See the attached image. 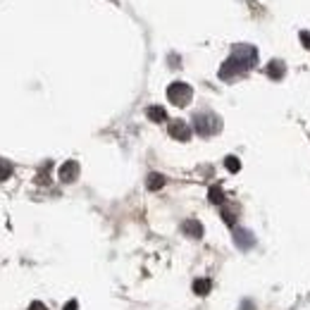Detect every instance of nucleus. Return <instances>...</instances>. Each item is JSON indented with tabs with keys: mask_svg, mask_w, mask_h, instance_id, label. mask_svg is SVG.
<instances>
[{
	"mask_svg": "<svg viewBox=\"0 0 310 310\" xmlns=\"http://www.w3.org/2000/svg\"><path fill=\"white\" fill-rule=\"evenodd\" d=\"M170 98H172L174 103L181 105L191 98V91H189V86H184V84H174L172 89H170Z\"/></svg>",
	"mask_w": 310,
	"mask_h": 310,
	"instance_id": "nucleus-1",
	"label": "nucleus"
},
{
	"mask_svg": "<svg viewBox=\"0 0 310 310\" xmlns=\"http://www.w3.org/2000/svg\"><path fill=\"white\" fill-rule=\"evenodd\" d=\"M193 291H196L198 296H205L208 291H210V279H196V282H193Z\"/></svg>",
	"mask_w": 310,
	"mask_h": 310,
	"instance_id": "nucleus-2",
	"label": "nucleus"
},
{
	"mask_svg": "<svg viewBox=\"0 0 310 310\" xmlns=\"http://www.w3.org/2000/svg\"><path fill=\"white\" fill-rule=\"evenodd\" d=\"M236 243L241 248H251L253 246V236L248 234V232H236Z\"/></svg>",
	"mask_w": 310,
	"mask_h": 310,
	"instance_id": "nucleus-3",
	"label": "nucleus"
},
{
	"mask_svg": "<svg viewBox=\"0 0 310 310\" xmlns=\"http://www.w3.org/2000/svg\"><path fill=\"white\" fill-rule=\"evenodd\" d=\"M184 232H186L189 236H196V239H198V236L203 234L200 224H196V222H186V224H184Z\"/></svg>",
	"mask_w": 310,
	"mask_h": 310,
	"instance_id": "nucleus-4",
	"label": "nucleus"
},
{
	"mask_svg": "<svg viewBox=\"0 0 310 310\" xmlns=\"http://www.w3.org/2000/svg\"><path fill=\"white\" fill-rule=\"evenodd\" d=\"M284 74V62H270V76L272 79H277V76H282Z\"/></svg>",
	"mask_w": 310,
	"mask_h": 310,
	"instance_id": "nucleus-5",
	"label": "nucleus"
},
{
	"mask_svg": "<svg viewBox=\"0 0 310 310\" xmlns=\"http://www.w3.org/2000/svg\"><path fill=\"white\" fill-rule=\"evenodd\" d=\"M172 134L177 138H189V129H186V124H181V122H177L172 127Z\"/></svg>",
	"mask_w": 310,
	"mask_h": 310,
	"instance_id": "nucleus-6",
	"label": "nucleus"
},
{
	"mask_svg": "<svg viewBox=\"0 0 310 310\" xmlns=\"http://www.w3.org/2000/svg\"><path fill=\"white\" fill-rule=\"evenodd\" d=\"M162 177H160V174H151V179H148V186H151V189H158V186H162Z\"/></svg>",
	"mask_w": 310,
	"mask_h": 310,
	"instance_id": "nucleus-7",
	"label": "nucleus"
},
{
	"mask_svg": "<svg viewBox=\"0 0 310 310\" xmlns=\"http://www.w3.org/2000/svg\"><path fill=\"white\" fill-rule=\"evenodd\" d=\"M76 174V167H74V162H72V167H67V170H62V179H72Z\"/></svg>",
	"mask_w": 310,
	"mask_h": 310,
	"instance_id": "nucleus-8",
	"label": "nucleus"
},
{
	"mask_svg": "<svg viewBox=\"0 0 310 310\" xmlns=\"http://www.w3.org/2000/svg\"><path fill=\"white\" fill-rule=\"evenodd\" d=\"M227 167L232 170V172H236V170H239V160H236V158H227Z\"/></svg>",
	"mask_w": 310,
	"mask_h": 310,
	"instance_id": "nucleus-9",
	"label": "nucleus"
},
{
	"mask_svg": "<svg viewBox=\"0 0 310 310\" xmlns=\"http://www.w3.org/2000/svg\"><path fill=\"white\" fill-rule=\"evenodd\" d=\"M210 198H213L215 203H220V200H222V193H220V189H213V191H210Z\"/></svg>",
	"mask_w": 310,
	"mask_h": 310,
	"instance_id": "nucleus-10",
	"label": "nucleus"
},
{
	"mask_svg": "<svg viewBox=\"0 0 310 310\" xmlns=\"http://www.w3.org/2000/svg\"><path fill=\"white\" fill-rule=\"evenodd\" d=\"M29 310H48V308H46V305H43L41 301H34V303L29 305Z\"/></svg>",
	"mask_w": 310,
	"mask_h": 310,
	"instance_id": "nucleus-11",
	"label": "nucleus"
},
{
	"mask_svg": "<svg viewBox=\"0 0 310 310\" xmlns=\"http://www.w3.org/2000/svg\"><path fill=\"white\" fill-rule=\"evenodd\" d=\"M151 117L153 119H162V117H165V112H162V110H151Z\"/></svg>",
	"mask_w": 310,
	"mask_h": 310,
	"instance_id": "nucleus-12",
	"label": "nucleus"
},
{
	"mask_svg": "<svg viewBox=\"0 0 310 310\" xmlns=\"http://www.w3.org/2000/svg\"><path fill=\"white\" fill-rule=\"evenodd\" d=\"M76 308H79V305H76V301H69V303L65 305V308H62V310H76Z\"/></svg>",
	"mask_w": 310,
	"mask_h": 310,
	"instance_id": "nucleus-13",
	"label": "nucleus"
},
{
	"mask_svg": "<svg viewBox=\"0 0 310 310\" xmlns=\"http://www.w3.org/2000/svg\"><path fill=\"white\" fill-rule=\"evenodd\" d=\"M241 310H253V303H251V301H243V303H241Z\"/></svg>",
	"mask_w": 310,
	"mask_h": 310,
	"instance_id": "nucleus-14",
	"label": "nucleus"
}]
</instances>
